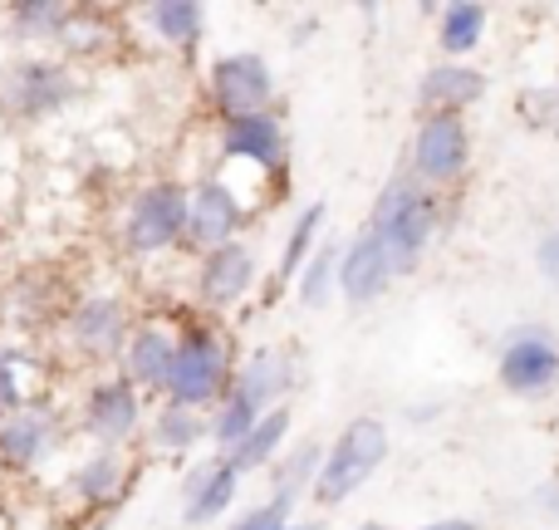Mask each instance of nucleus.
<instances>
[{
  "label": "nucleus",
  "mask_w": 559,
  "mask_h": 530,
  "mask_svg": "<svg viewBox=\"0 0 559 530\" xmlns=\"http://www.w3.org/2000/svg\"><path fill=\"white\" fill-rule=\"evenodd\" d=\"M128 334H133V325H128V309L118 295H88L69 315V339L84 358H123Z\"/></svg>",
  "instance_id": "14"
},
{
  "label": "nucleus",
  "mask_w": 559,
  "mask_h": 530,
  "mask_svg": "<svg viewBox=\"0 0 559 530\" xmlns=\"http://www.w3.org/2000/svg\"><path fill=\"white\" fill-rule=\"evenodd\" d=\"M241 462L236 457H216V462L197 467L187 476V492H182V521L187 526H212L226 516V506L236 502V486H241Z\"/></svg>",
  "instance_id": "17"
},
{
  "label": "nucleus",
  "mask_w": 559,
  "mask_h": 530,
  "mask_svg": "<svg viewBox=\"0 0 559 530\" xmlns=\"http://www.w3.org/2000/svg\"><path fill=\"white\" fill-rule=\"evenodd\" d=\"M486 25H491V10L476 5V0L442 5V10H437V45H442V55L462 59V55H472V49L486 39Z\"/></svg>",
  "instance_id": "23"
},
{
  "label": "nucleus",
  "mask_w": 559,
  "mask_h": 530,
  "mask_svg": "<svg viewBox=\"0 0 559 530\" xmlns=\"http://www.w3.org/2000/svg\"><path fill=\"white\" fill-rule=\"evenodd\" d=\"M59 413L49 403H35L25 408V413L5 417L0 423V467H10V472H29V467H39L49 452L59 447Z\"/></svg>",
  "instance_id": "16"
},
{
  "label": "nucleus",
  "mask_w": 559,
  "mask_h": 530,
  "mask_svg": "<svg viewBox=\"0 0 559 530\" xmlns=\"http://www.w3.org/2000/svg\"><path fill=\"white\" fill-rule=\"evenodd\" d=\"M383 457H388V423L383 417H368V413L354 417V423L324 447V467H319V482L309 496H314L319 506L348 502L364 482H373Z\"/></svg>",
  "instance_id": "3"
},
{
  "label": "nucleus",
  "mask_w": 559,
  "mask_h": 530,
  "mask_svg": "<svg viewBox=\"0 0 559 530\" xmlns=\"http://www.w3.org/2000/svg\"><path fill=\"white\" fill-rule=\"evenodd\" d=\"M285 437H289V408H275V413H265L261 417V427H255L251 437H246L241 447H236V462H241V472H255V467H271L275 462V452L285 447Z\"/></svg>",
  "instance_id": "28"
},
{
  "label": "nucleus",
  "mask_w": 559,
  "mask_h": 530,
  "mask_svg": "<svg viewBox=\"0 0 559 530\" xmlns=\"http://www.w3.org/2000/svg\"><path fill=\"white\" fill-rule=\"evenodd\" d=\"M74 89L79 84L69 74V64H59V59H25V64H15L5 74L0 104L20 118H49L74 98Z\"/></svg>",
  "instance_id": "9"
},
{
  "label": "nucleus",
  "mask_w": 559,
  "mask_h": 530,
  "mask_svg": "<svg viewBox=\"0 0 559 530\" xmlns=\"http://www.w3.org/2000/svg\"><path fill=\"white\" fill-rule=\"evenodd\" d=\"M368 232L397 256V266L413 270L427 256V246L442 232V207H437V192L423 187L413 173L393 177V182L378 192L373 212H368Z\"/></svg>",
  "instance_id": "1"
},
{
  "label": "nucleus",
  "mask_w": 559,
  "mask_h": 530,
  "mask_svg": "<svg viewBox=\"0 0 559 530\" xmlns=\"http://www.w3.org/2000/svg\"><path fill=\"white\" fill-rule=\"evenodd\" d=\"M143 20L153 25V35L163 39V45L187 49V55H192L206 35V5H197V0H157V5L143 10Z\"/></svg>",
  "instance_id": "22"
},
{
  "label": "nucleus",
  "mask_w": 559,
  "mask_h": 530,
  "mask_svg": "<svg viewBox=\"0 0 559 530\" xmlns=\"http://www.w3.org/2000/svg\"><path fill=\"white\" fill-rule=\"evenodd\" d=\"M295 502H299L295 492H280V486H275L271 502H261V506H251V511H241V516L231 521V530H285L289 521H295Z\"/></svg>",
  "instance_id": "30"
},
{
  "label": "nucleus",
  "mask_w": 559,
  "mask_h": 530,
  "mask_svg": "<svg viewBox=\"0 0 559 530\" xmlns=\"http://www.w3.org/2000/svg\"><path fill=\"white\" fill-rule=\"evenodd\" d=\"M403 275L407 270L397 266V256L364 226V232L344 246V261H338V295H344L348 305H373V299H383Z\"/></svg>",
  "instance_id": "11"
},
{
  "label": "nucleus",
  "mask_w": 559,
  "mask_h": 530,
  "mask_svg": "<svg viewBox=\"0 0 559 530\" xmlns=\"http://www.w3.org/2000/svg\"><path fill=\"white\" fill-rule=\"evenodd\" d=\"M241 222H246V207L241 192L231 187V177H206V182L192 187V202H187V246L202 256L222 251V246L241 242Z\"/></svg>",
  "instance_id": "8"
},
{
  "label": "nucleus",
  "mask_w": 559,
  "mask_h": 530,
  "mask_svg": "<svg viewBox=\"0 0 559 530\" xmlns=\"http://www.w3.org/2000/svg\"><path fill=\"white\" fill-rule=\"evenodd\" d=\"M69 486H74V496L88 506H114L128 486V457L118 452V447H98L94 457H84V462L74 467Z\"/></svg>",
  "instance_id": "20"
},
{
  "label": "nucleus",
  "mask_w": 559,
  "mask_h": 530,
  "mask_svg": "<svg viewBox=\"0 0 559 530\" xmlns=\"http://www.w3.org/2000/svg\"><path fill=\"white\" fill-rule=\"evenodd\" d=\"M177 344H182V329H167L157 319L133 325L123 349V378L138 393L167 398V384H173V368H177Z\"/></svg>",
  "instance_id": "13"
},
{
  "label": "nucleus",
  "mask_w": 559,
  "mask_h": 530,
  "mask_svg": "<svg viewBox=\"0 0 559 530\" xmlns=\"http://www.w3.org/2000/svg\"><path fill=\"white\" fill-rule=\"evenodd\" d=\"M285 530H319V526H314V521H305V526H299V521H289Z\"/></svg>",
  "instance_id": "35"
},
{
  "label": "nucleus",
  "mask_w": 559,
  "mask_h": 530,
  "mask_svg": "<svg viewBox=\"0 0 559 530\" xmlns=\"http://www.w3.org/2000/svg\"><path fill=\"white\" fill-rule=\"evenodd\" d=\"M261 417H265L261 408H255L251 398L241 393V388H231V393L222 398V408H216V413H212V443L222 447L226 457H231L236 447H241L246 437H251L255 427H261Z\"/></svg>",
  "instance_id": "26"
},
{
  "label": "nucleus",
  "mask_w": 559,
  "mask_h": 530,
  "mask_svg": "<svg viewBox=\"0 0 559 530\" xmlns=\"http://www.w3.org/2000/svg\"><path fill=\"white\" fill-rule=\"evenodd\" d=\"M423 530H476V521H456V516H452V521H432V526H423Z\"/></svg>",
  "instance_id": "33"
},
{
  "label": "nucleus",
  "mask_w": 559,
  "mask_h": 530,
  "mask_svg": "<svg viewBox=\"0 0 559 530\" xmlns=\"http://www.w3.org/2000/svg\"><path fill=\"white\" fill-rule=\"evenodd\" d=\"M147 433H153V447H163V452H192L202 437H212V417L163 398V408H157V417H153Z\"/></svg>",
  "instance_id": "24"
},
{
  "label": "nucleus",
  "mask_w": 559,
  "mask_h": 530,
  "mask_svg": "<svg viewBox=\"0 0 559 530\" xmlns=\"http://www.w3.org/2000/svg\"><path fill=\"white\" fill-rule=\"evenodd\" d=\"M525 108H531L535 123H550V128H559V84L540 89V94H531V98H525Z\"/></svg>",
  "instance_id": "31"
},
{
  "label": "nucleus",
  "mask_w": 559,
  "mask_h": 530,
  "mask_svg": "<svg viewBox=\"0 0 559 530\" xmlns=\"http://www.w3.org/2000/svg\"><path fill=\"white\" fill-rule=\"evenodd\" d=\"M289 378H295V374H289V358L280 354V349H255V354L236 368V384L231 388H241V393L251 398L261 413H275L280 398L289 393Z\"/></svg>",
  "instance_id": "21"
},
{
  "label": "nucleus",
  "mask_w": 559,
  "mask_h": 530,
  "mask_svg": "<svg viewBox=\"0 0 559 530\" xmlns=\"http://www.w3.org/2000/svg\"><path fill=\"white\" fill-rule=\"evenodd\" d=\"M39 388H45V358L29 344H5L0 339V423L35 408Z\"/></svg>",
  "instance_id": "19"
},
{
  "label": "nucleus",
  "mask_w": 559,
  "mask_h": 530,
  "mask_svg": "<svg viewBox=\"0 0 559 530\" xmlns=\"http://www.w3.org/2000/svg\"><path fill=\"white\" fill-rule=\"evenodd\" d=\"M535 266H540V275L559 290V232H550L540 246H535Z\"/></svg>",
  "instance_id": "32"
},
{
  "label": "nucleus",
  "mask_w": 559,
  "mask_h": 530,
  "mask_svg": "<svg viewBox=\"0 0 559 530\" xmlns=\"http://www.w3.org/2000/svg\"><path fill=\"white\" fill-rule=\"evenodd\" d=\"M222 157L226 167H251L255 177H280L289 163V138L275 114H251L222 123Z\"/></svg>",
  "instance_id": "10"
},
{
  "label": "nucleus",
  "mask_w": 559,
  "mask_h": 530,
  "mask_svg": "<svg viewBox=\"0 0 559 530\" xmlns=\"http://www.w3.org/2000/svg\"><path fill=\"white\" fill-rule=\"evenodd\" d=\"M413 177L423 187H447L472 167V128L462 114H427L413 133Z\"/></svg>",
  "instance_id": "7"
},
{
  "label": "nucleus",
  "mask_w": 559,
  "mask_h": 530,
  "mask_svg": "<svg viewBox=\"0 0 559 530\" xmlns=\"http://www.w3.org/2000/svg\"><path fill=\"white\" fill-rule=\"evenodd\" d=\"M358 530H393V526H383V521H364Z\"/></svg>",
  "instance_id": "34"
},
{
  "label": "nucleus",
  "mask_w": 559,
  "mask_h": 530,
  "mask_svg": "<svg viewBox=\"0 0 559 530\" xmlns=\"http://www.w3.org/2000/svg\"><path fill=\"white\" fill-rule=\"evenodd\" d=\"M255 280H261V261H255V251L246 242H231V246H222V251L202 256V270H197V295H202V305H212V309H231V305H241V299L251 295Z\"/></svg>",
  "instance_id": "15"
},
{
  "label": "nucleus",
  "mask_w": 559,
  "mask_h": 530,
  "mask_svg": "<svg viewBox=\"0 0 559 530\" xmlns=\"http://www.w3.org/2000/svg\"><path fill=\"white\" fill-rule=\"evenodd\" d=\"M84 427L98 447H123L143 427V393L123 374L98 378L84 398Z\"/></svg>",
  "instance_id": "12"
},
{
  "label": "nucleus",
  "mask_w": 559,
  "mask_h": 530,
  "mask_svg": "<svg viewBox=\"0 0 559 530\" xmlns=\"http://www.w3.org/2000/svg\"><path fill=\"white\" fill-rule=\"evenodd\" d=\"M187 202L192 187L182 182H147L143 192L128 202L123 216V246L133 256H163L187 242Z\"/></svg>",
  "instance_id": "4"
},
{
  "label": "nucleus",
  "mask_w": 559,
  "mask_h": 530,
  "mask_svg": "<svg viewBox=\"0 0 559 530\" xmlns=\"http://www.w3.org/2000/svg\"><path fill=\"white\" fill-rule=\"evenodd\" d=\"M501 388L515 398H545L559 384V339L545 325H521L501 339Z\"/></svg>",
  "instance_id": "6"
},
{
  "label": "nucleus",
  "mask_w": 559,
  "mask_h": 530,
  "mask_svg": "<svg viewBox=\"0 0 559 530\" xmlns=\"http://www.w3.org/2000/svg\"><path fill=\"white\" fill-rule=\"evenodd\" d=\"M338 261H344L338 246H319V251L309 256V266L299 270V280H295V295L305 309H319L338 290Z\"/></svg>",
  "instance_id": "29"
},
{
  "label": "nucleus",
  "mask_w": 559,
  "mask_h": 530,
  "mask_svg": "<svg viewBox=\"0 0 559 530\" xmlns=\"http://www.w3.org/2000/svg\"><path fill=\"white\" fill-rule=\"evenodd\" d=\"M10 30L20 39H64V30L74 25V5L59 0H29V5H10Z\"/></svg>",
  "instance_id": "27"
},
{
  "label": "nucleus",
  "mask_w": 559,
  "mask_h": 530,
  "mask_svg": "<svg viewBox=\"0 0 559 530\" xmlns=\"http://www.w3.org/2000/svg\"><path fill=\"white\" fill-rule=\"evenodd\" d=\"M206 89H212V108L222 114V123L251 118V114H271L275 69H271V59L255 55V49H236V55H222L212 64Z\"/></svg>",
  "instance_id": "5"
},
{
  "label": "nucleus",
  "mask_w": 559,
  "mask_h": 530,
  "mask_svg": "<svg viewBox=\"0 0 559 530\" xmlns=\"http://www.w3.org/2000/svg\"><path fill=\"white\" fill-rule=\"evenodd\" d=\"M236 384V368H231V344L222 339L216 325H182V344H177V368H173V384H167V403H182V408H222V398L231 393Z\"/></svg>",
  "instance_id": "2"
},
{
  "label": "nucleus",
  "mask_w": 559,
  "mask_h": 530,
  "mask_svg": "<svg viewBox=\"0 0 559 530\" xmlns=\"http://www.w3.org/2000/svg\"><path fill=\"white\" fill-rule=\"evenodd\" d=\"M319 226H324V202H309L305 212H299V222L289 226L285 236V251H280V266H275V285H295L299 270L309 266V256L319 251Z\"/></svg>",
  "instance_id": "25"
},
{
  "label": "nucleus",
  "mask_w": 559,
  "mask_h": 530,
  "mask_svg": "<svg viewBox=\"0 0 559 530\" xmlns=\"http://www.w3.org/2000/svg\"><path fill=\"white\" fill-rule=\"evenodd\" d=\"M486 94V74L462 59H447V64H432L417 84V108L427 114H466L472 104H481Z\"/></svg>",
  "instance_id": "18"
}]
</instances>
